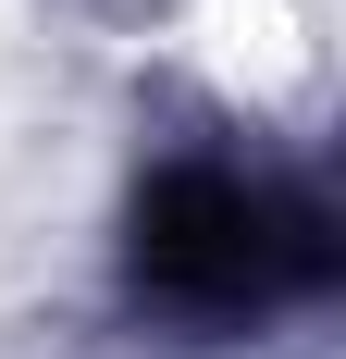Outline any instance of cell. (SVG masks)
Returning a JSON list of instances; mask_svg holds the SVG:
<instances>
[{
    "label": "cell",
    "instance_id": "obj_1",
    "mask_svg": "<svg viewBox=\"0 0 346 359\" xmlns=\"http://www.w3.org/2000/svg\"><path fill=\"white\" fill-rule=\"evenodd\" d=\"M137 273L161 297H198V310H260L284 285H321V211L297 186L198 161L137 211Z\"/></svg>",
    "mask_w": 346,
    "mask_h": 359
}]
</instances>
